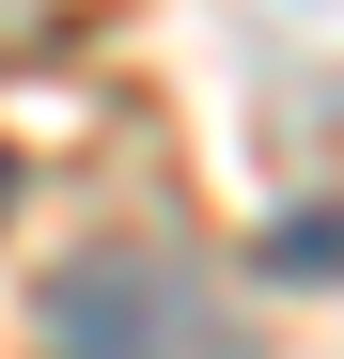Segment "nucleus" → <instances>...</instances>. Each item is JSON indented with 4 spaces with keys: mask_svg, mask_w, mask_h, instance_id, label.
Wrapping results in <instances>:
<instances>
[{
    "mask_svg": "<svg viewBox=\"0 0 344 359\" xmlns=\"http://www.w3.org/2000/svg\"><path fill=\"white\" fill-rule=\"evenodd\" d=\"M32 344L47 359H266L235 281L188 234H94V250H63L47 297H32Z\"/></svg>",
    "mask_w": 344,
    "mask_h": 359,
    "instance_id": "obj_1",
    "label": "nucleus"
},
{
    "mask_svg": "<svg viewBox=\"0 0 344 359\" xmlns=\"http://www.w3.org/2000/svg\"><path fill=\"white\" fill-rule=\"evenodd\" d=\"M0 203H16V156H0Z\"/></svg>",
    "mask_w": 344,
    "mask_h": 359,
    "instance_id": "obj_2",
    "label": "nucleus"
}]
</instances>
